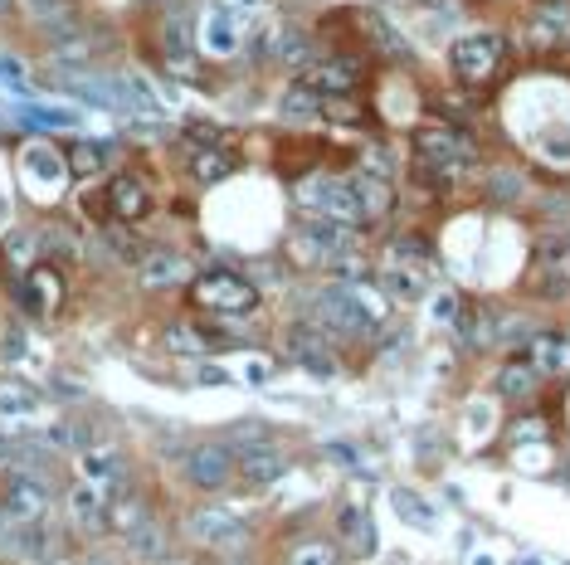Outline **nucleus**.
<instances>
[{
	"mask_svg": "<svg viewBox=\"0 0 570 565\" xmlns=\"http://www.w3.org/2000/svg\"><path fill=\"white\" fill-rule=\"evenodd\" d=\"M190 302L200 312H215V317H249L259 307V288L229 268H215V273L190 278Z\"/></svg>",
	"mask_w": 570,
	"mask_h": 565,
	"instance_id": "2",
	"label": "nucleus"
},
{
	"mask_svg": "<svg viewBox=\"0 0 570 565\" xmlns=\"http://www.w3.org/2000/svg\"><path fill=\"white\" fill-rule=\"evenodd\" d=\"M108 502H113V492L93 488V483H69L64 492V512H69V522L78 531H108Z\"/></svg>",
	"mask_w": 570,
	"mask_h": 565,
	"instance_id": "13",
	"label": "nucleus"
},
{
	"mask_svg": "<svg viewBox=\"0 0 570 565\" xmlns=\"http://www.w3.org/2000/svg\"><path fill=\"white\" fill-rule=\"evenodd\" d=\"M478 565H488V556H478Z\"/></svg>",
	"mask_w": 570,
	"mask_h": 565,
	"instance_id": "43",
	"label": "nucleus"
},
{
	"mask_svg": "<svg viewBox=\"0 0 570 565\" xmlns=\"http://www.w3.org/2000/svg\"><path fill=\"white\" fill-rule=\"evenodd\" d=\"M536 298H546V302L570 298V278L566 273H556V268H546V273L536 278Z\"/></svg>",
	"mask_w": 570,
	"mask_h": 565,
	"instance_id": "35",
	"label": "nucleus"
},
{
	"mask_svg": "<svg viewBox=\"0 0 570 565\" xmlns=\"http://www.w3.org/2000/svg\"><path fill=\"white\" fill-rule=\"evenodd\" d=\"M147 522H152V502L142 492H132V488L113 492V502H108V531L113 536H132V531L147 527Z\"/></svg>",
	"mask_w": 570,
	"mask_h": 565,
	"instance_id": "17",
	"label": "nucleus"
},
{
	"mask_svg": "<svg viewBox=\"0 0 570 565\" xmlns=\"http://www.w3.org/2000/svg\"><path fill=\"white\" fill-rule=\"evenodd\" d=\"M190 176L200 181V186H215V181H225V176H234V156L220 147H200L195 156L186 161Z\"/></svg>",
	"mask_w": 570,
	"mask_h": 565,
	"instance_id": "24",
	"label": "nucleus"
},
{
	"mask_svg": "<svg viewBox=\"0 0 570 565\" xmlns=\"http://www.w3.org/2000/svg\"><path fill=\"white\" fill-rule=\"evenodd\" d=\"M288 356L298 366H307L312 376H337V341L327 337L322 327H312V322L288 327Z\"/></svg>",
	"mask_w": 570,
	"mask_h": 565,
	"instance_id": "11",
	"label": "nucleus"
},
{
	"mask_svg": "<svg viewBox=\"0 0 570 565\" xmlns=\"http://www.w3.org/2000/svg\"><path fill=\"white\" fill-rule=\"evenodd\" d=\"M351 190H356L366 220H385V215L395 210V190H390V181H371V176H361V181H351Z\"/></svg>",
	"mask_w": 570,
	"mask_h": 565,
	"instance_id": "25",
	"label": "nucleus"
},
{
	"mask_svg": "<svg viewBox=\"0 0 570 565\" xmlns=\"http://www.w3.org/2000/svg\"><path fill=\"white\" fill-rule=\"evenodd\" d=\"M527 361L541 376H570V337H556V332L527 337Z\"/></svg>",
	"mask_w": 570,
	"mask_h": 565,
	"instance_id": "19",
	"label": "nucleus"
},
{
	"mask_svg": "<svg viewBox=\"0 0 570 565\" xmlns=\"http://www.w3.org/2000/svg\"><path fill=\"white\" fill-rule=\"evenodd\" d=\"M566 244H570V234H566Z\"/></svg>",
	"mask_w": 570,
	"mask_h": 565,
	"instance_id": "45",
	"label": "nucleus"
},
{
	"mask_svg": "<svg viewBox=\"0 0 570 565\" xmlns=\"http://www.w3.org/2000/svg\"><path fill=\"white\" fill-rule=\"evenodd\" d=\"M522 176H517V171H493V176H488V195H493V200H502V205H517V200H522Z\"/></svg>",
	"mask_w": 570,
	"mask_h": 565,
	"instance_id": "29",
	"label": "nucleus"
},
{
	"mask_svg": "<svg viewBox=\"0 0 570 565\" xmlns=\"http://www.w3.org/2000/svg\"><path fill=\"white\" fill-rule=\"evenodd\" d=\"M122 546H127V561H142V565H166L171 561V531L161 527V522H147V527H137L132 536H122Z\"/></svg>",
	"mask_w": 570,
	"mask_h": 565,
	"instance_id": "16",
	"label": "nucleus"
},
{
	"mask_svg": "<svg viewBox=\"0 0 570 565\" xmlns=\"http://www.w3.org/2000/svg\"><path fill=\"white\" fill-rule=\"evenodd\" d=\"M527 439H546V419H517L512 424V444H527Z\"/></svg>",
	"mask_w": 570,
	"mask_h": 565,
	"instance_id": "37",
	"label": "nucleus"
},
{
	"mask_svg": "<svg viewBox=\"0 0 570 565\" xmlns=\"http://www.w3.org/2000/svg\"><path fill=\"white\" fill-rule=\"evenodd\" d=\"M20 181L35 190V195H59L69 186V161L64 151H54L49 142H30L20 151Z\"/></svg>",
	"mask_w": 570,
	"mask_h": 565,
	"instance_id": "10",
	"label": "nucleus"
},
{
	"mask_svg": "<svg viewBox=\"0 0 570 565\" xmlns=\"http://www.w3.org/2000/svg\"><path fill=\"white\" fill-rule=\"evenodd\" d=\"M39 249H44L49 259H78V234L69 225H49L39 234Z\"/></svg>",
	"mask_w": 570,
	"mask_h": 565,
	"instance_id": "27",
	"label": "nucleus"
},
{
	"mask_svg": "<svg viewBox=\"0 0 570 565\" xmlns=\"http://www.w3.org/2000/svg\"><path fill=\"white\" fill-rule=\"evenodd\" d=\"M507 59V39L502 35H468L458 39L454 49H449V64H454V78L463 83H483V78H493V69Z\"/></svg>",
	"mask_w": 570,
	"mask_h": 565,
	"instance_id": "7",
	"label": "nucleus"
},
{
	"mask_svg": "<svg viewBox=\"0 0 570 565\" xmlns=\"http://www.w3.org/2000/svg\"><path fill=\"white\" fill-rule=\"evenodd\" d=\"M307 312H312L307 322H312V327H322L332 341H337V337H342V341H361V337H371V332H376V312L356 298L346 283H337V288H322V293L312 298V307H307Z\"/></svg>",
	"mask_w": 570,
	"mask_h": 565,
	"instance_id": "1",
	"label": "nucleus"
},
{
	"mask_svg": "<svg viewBox=\"0 0 570 565\" xmlns=\"http://www.w3.org/2000/svg\"><path fill=\"white\" fill-rule=\"evenodd\" d=\"M166 346H171V351H190V356H205V351H210L205 337H200V327H181V322L166 327Z\"/></svg>",
	"mask_w": 570,
	"mask_h": 565,
	"instance_id": "32",
	"label": "nucleus"
},
{
	"mask_svg": "<svg viewBox=\"0 0 570 565\" xmlns=\"http://www.w3.org/2000/svg\"><path fill=\"white\" fill-rule=\"evenodd\" d=\"M385 288H390L395 298H419V293H424V273H415V268H390V273H385Z\"/></svg>",
	"mask_w": 570,
	"mask_h": 565,
	"instance_id": "30",
	"label": "nucleus"
},
{
	"mask_svg": "<svg viewBox=\"0 0 570 565\" xmlns=\"http://www.w3.org/2000/svg\"><path fill=\"white\" fill-rule=\"evenodd\" d=\"M395 507H400L410 522H419V527H434V512H429V502H424V497H410V492L400 488V492H395Z\"/></svg>",
	"mask_w": 570,
	"mask_h": 565,
	"instance_id": "36",
	"label": "nucleus"
},
{
	"mask_svg": "<svg viewBox=\"0 0 570 565\" xmlns=\"http://www.w3.org/2000/svg\"><path fill=\"white\" fill-rule=\"evenodd\" d=\"M64 293H69V283H64V273L54 264H35L25 278H15V302L30 317H54L64 307Z\"/></svg>",
	"mask_w": 570,
	"mask_h": 565,
	"instance_id": "8",
	"label": "nucleus"
},
{
	"mask_svg": "<svg viewBox=\"0 0 570 565\" xmlns=\"http://www.w3.org/2000/svg\"><path fill=\"white\" fill-rule=\"evenodd\" d=\"M103 205H108V220L113 225H137V220H147L152 215V190L142 176H113L108 190H103Z\"/></svg>",
	"mask_w": 570,
	"mask_h": 565,
	"instance_id": "12",
	"label": "nucleus"
},
{
	"mask_svg": "<svg viewBox=\"0 0 570 565\" xmlns=\"http://www.w3.org/2000/svg\"><path fill=\"white\" fill-rule=\"evenodd\" d=\"M361 78V59H327V64H312L303 78V88L312 93H351Z\"/></svg>",
	"mask_w": 570,
	"mask_h": 565,
	"instance_id": "20",
	"label": "nucleus"
},
{
	"mask_svg": "<svg viewBox=\"0 0 570 565\" xmlns=\"http://www.w3.org/2000/svg\"><path fill=\"white\" fill-rule=\"evenodd\" d=\"M337 536H342L346 551H356V556H376V522L366 517V507H356V502H346L342 512H337Z\"/></svg>",
	"mask_w": 570,
	"mask_h": 565,
	"instance_id": "18",
	"label": "nucleus"
},
{
	"mask_svg": "<svg viewBox=\"0 0 570 565\" xmlns=\"http://www.w3.org/2000/svg\"><path fill=\"white\" fill-rule=\"evenodd\" d=\"M20 351H25V332H5L0 337V356L5 361H20Z\"/></svg>",
	"mask_w": 570,
	"mask_h": 565,
	"instance_id": "38",
	"label": "nucleus"
},
{
	"mask_svg": "<svg viewBox=\"0 0 570 565\" xmlns=\"http://www.w3.org/2000/svg\"><path fill=\"white\" fill-rule=\"evenodd\" d=\"M288 565H342V556H337L327 541H307V546H298V551L288 556Z\"/></svg>",
	"mask_w": 570,
	"mask_h": 565,
	"instance_id": "33",
	"label": "nucleus"
},
{
	"mask_svg": "<svg viewBox=\"0 0 570 565\" xmlns=\"http://www.w3.org/2000/svg\"><path fill=\"white\" fill-rule=\"evenodd\" d=\"M210 39H215V49H234V44H229V25H220V20H215V25H210Z\"/></svg>",
	"mask_w": 570,
	"mask_h": 565,
	"instance_id": "40",
	"label": "nucleus"
},
{
	"mask_svg": "<svg viewBox=\"0 0 570 565\" xmlns=\"http://www.w3.org/2000/svg\"><path fill=\"white\" fill-rule=\"evenodd\" d=\"M78 565H127V556H117V551H83Z\"/></svg>",
	"mask_w": 570,
	"mask_h": 565,
	"instance_id": "39",
	"label": "nucleus"
},
{
	"mask_svg": "<svg viewBox=\"0 0 570 565\" xmlns=\"http://www.w3.org/2000/svg\"><path fill=\"white\" fill-rule=\"evenodd\" d=\"M10 10H15V0H0V20H5V15H10Z\"/></svg>",
	"mask_w": 570,
	"mask_h": 565,
	"instance_id": "41",
	"label": "nucleus"
},
{
	"mask_svg": "<svg viewBox=\"0 0 570 565\" xmlns=\"http://www.w3.org/2000/svg\"><path fill=\"white\" fill-rule=\"evenodd\" d=\"M415 151L434 181H454L458 171L473 161V142L463 132H454V127H424V132H415Z\"/></svg>",
	"mask_w": 570,
	"mask_h": 565,
	"instance_id": "4",
	"label": "nucleus"
},
{
	"mask_svg": "<svg viewBox=\"0 0 570 565\" xmlns=\"http://www.w3.org/2000/svg\"><path fill=\"white\" fill-rule=\"evenodd\" d=\"M190 541H200L205 551H234V546H244V517L239 512H229V507H200V512H190Z\"/></svg>",
	"mask_w": 570,
	"mask_h": 565,
	"instance_id": "9",
	"label": "nucleus"
},
{
	"mask_svg": "<svg viewBox=\"0 0 570 565\" xmlns=\"http://www.w3.org/2000/svg\"><path fill=\"white\" fill-rule=\"evenodd\" d=\"M298 200H303L317 220H332V225L351 229V225L366 220V215H361V200H356V190H351V181H332V176L307 181V186L298 190Z\"/></svg>",
	"mask_w": 570,
	"mask_h": 565,
	"instance_id": "5",
	"label": "nucleus"
},
{
	"mask_svg": "<svg viewBox=\"0 0 570 565\" xmlns=\"http://www.w3.org/2000/svg\"><path fill=\"white\" fill-rule=\"evenodd\" d=\"M239 473H234V453L225 439H205L186 453V483L200 492H225Z\"/></svg>",
	"mask_w": 570,
	"mask_h": 565,
	"instance_id": "6",
	"label": "nucleus"
},
{
	"mask_svg": "<svg viewBox=\"0 0 570 565\" xmlns=\"http://www.w3.org/2000/svg\"><path fill=\"white\" fill-rule=\"evenodd\" d=\"M186 137H190V142H205V147H225V142H229V127H215V122L195 117V122H186Z\"/></svg>",
	"mask_w": 570,
	"mask_h": 565,
	"instance_id": "34",
	"label": "nucleus"
},
{
	"mask_svg": "<svg viewBox=\"0 0 570 565\" xmlns=\"http://www.w3.org/2000/svg\"><path fill=\"white\" fill-rule=\"evenodd\" d=\"M39 390L25 376H0V415H35Z\"/></svg>",
	"mask_w": 570,
	"mask_h": 565,
	"instance_id": "23",
	"label": "nucleus"
},
{
	"mask_svg": "<svg viewBox=\"0 0 570 565\" xmlns=\"http://www.w3.org/2000/svg\"><path fill=\"white\" fill-rule=\"evenodd\" d=\"M234 473H239L249 488H273V483L288 473V453L268 439V444H259V449L234 453Z\"/></svg>",
	"mask_w": 570,
	"mask_h": 565,
	"instance_id": "14",
	"label": "nucleus"
},
{
	"mask_svg": "<svg viewBox=\"0 0 570 565\" xmlns=\"http://www.w3.org/2000/svg\"><path fill=\"white\" fill-rule=\"evenodd\" d=\"M0 531H5V517H0Z\"/></svg>",
	"mask_w": 570,
	"mask_h": 565,
	"instance_id": "44",
	"label": "nucleus"
},
{
	"mask_svg": "<svg viewBox=\"0 0 570 565\" xmlns=\"http://www.w3.org/2000/svg\"><path fill=\"white\" fill-rule=\"evenodd\" d=\"M190 278V259L176 249H147V259L137 264V283L142 288H181Z\"/></svg>",
	"mask_w": 570,
	"mask_h": 565,
	"instance_id": "15",
	"label": "nucleus"
},
{
	"mask_svg": "<svg viewBox=\"0 0 570 565\" xmlns=\"http://www.w3.org/2000/svg\"><path fill=\"white\" fill-rule=\"evenodd\" d=\"M103 239H108V249H113L117 259H127V264H142V259H147V249H142V244L127 234V225H108V234H103Z\"/></svg>",
	"mask_w": 570,
	"mask_h": 565,
	"instance_id": "28",
	"label": "nucleus"
},
{
	"mask_svg": "<svg viewBox=\"0 0 570 565\" xmlns=\"http://www.w3.org/2000/svg\"><path fill=\"white\" fill-rule=\"evenodd\" d=\"M536 385H541V371H536L527 356H517V361H502L493 376V390L502 400H532Z\"/></svg>",
	"mask_w": 570,
	"mask_h": 565,
	"instance_id": "21",
	"label": "nucleus"
},
{
	"mask_svg": "<svg viewBox=\"0 0 570 565\" xmlns=\"http://www.w3.org/2000/svg\"><path fill=\"white\" fill-rule=\"evenodd\" d=\"M39 259V234L35 229H15V234H5V244H0V264L10 268L15 278H25Z\"/></svg>",
	"mask_w": 570,
	"mask_h": 565,
	"instance_id": "22",
	"label": "nucleus"
},
{
	"mask_svg": "<svg viewBox=\"0 0 570 565\" xmlns=\"http://www.w3.org/2000/svg\"><path fill=\"white\" fill-rule=\"evenodd\" d=\"M49 502H54V492H49V483L39 473H20V468L5 473V483H0V517L10 527L44 522L49 517Z\"/></svg>",
	"mask_w": 570,
	"mask_h": 565,
	"instance_id": "3",
	"label": "nucleus"
},
{
	"mask_svg": "<svg viewBox=\"0 0 570 565\" xmlns=\"http://www.w3.org/2000/svg\"><path fill=\"white\" fill-rule=\"evenodd\" d=\"M322 113V103H317V93L312 88H288V98H283V117L293 122V117H317Z\"/></svg>",
	"mask_w": 570,
	"mask_h": 565,
	"instance_id": "31",
	"label": "nucleus"
},
{
	"mask_svg": "<svg viewBox=\"0 0 570 565\" xmlns=\"http://www.w3.org/2000/svg\"><path fill=\"white\" fill-rule=\"evenodd\" d=\"M517 565H541V561H536V556H522V561H517Z\"/></svg>",
	"mask_w": 570,
	"mask_h": 565,
	"instance_id": "42",
	"label": "nucleus"
},
{
	"mask_svg": "<svg viewBox=\"0 0 570 565\" xmlns=\"http://www.w3.org/2000/svg\"><path fill=\"white\" fill-rule=\"evenodd\" d=\"M64 161H69V176H98L103 171V147L98 142H74L64 151Z\"/></svg>",
	"mask_w": 570,
	"mask_h": 565,
	"instance_id": "26",
	"label": "nucleus"
}]
</instances>
